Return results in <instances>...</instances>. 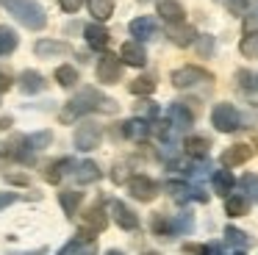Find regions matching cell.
<instances>
[{
    "mask_svg": "<svg viewBox=\"0 0 258 255\" xmlns=\"http://www.w3.org/2000/svg\"><path fill=\"white\" fill-rule=\"evenodd\" d=\"M117 108H119L117 100H111V97H106V94H100L97 89H84V92L75 94V97L67 103V108L61 111V119H64V122H73V119H78V116H84V114H92V111L114 114Z\"/></svg>",
    "mask_w": 258,
    "mask_h": 255,
    "instance_id": "1",
    "label": "cell"
},
{
    "mask_svg": "<svg viewBox=\"0 0 258 255\" xmlns=\"http://www.w3.org/2000/svg\"><path fill=\"white\" fill-rule=\"evenodd\" d=\"M0 6L28 31H42L47 25V11L36 0H0Z\"/></svg>",
    "mask_w": 258,
    "mask_h": 255,
    "instance_id": "2",
    "label": "cell"
},
{
    "mask_svg": "<svg viewBox=\"0 0 258 255\" xmlns=\"http://www.w3.org/2000/svg\"><path fill=\"white\" fill-rule=\"evenodd\" d=\"M75 147L81 150V153H89V150H97L103 142V125H97V122L92 119H84L78 128H75V136H73Z\"/></svg>",
    "mask_w": 258,
    "mask_h": 255,
    "instance_id": "3",
    "label": "cell"
},
{
    "mask_svg": "<svg viewBox=\"0 0 258 255\" xmlns=\"http://www.w3.org/2000/svg\"><path fill=\"white\" fill-rule=\"evenodd\" d=\"M211 125L217 128L219 133L239 131V125H241L239 108H236V105H230V103H217V105H214V111H211Z\"/></svg>",
    "mask_w": 258,
    "mask_h": 255,
    "instance_id": "4",
    "label": "cell"
},
{
    "mask_svg": "<svg viewBox=\"0 0 258 255\" xmlns=\"http://www.w3.org/2000/svg\"><path fill=\"white\" fill-rule=\"evenodd\" d=\"M211 81V72H206L203 67H195V64H186L180 70L172 72V86L175 89H191L197 83H206Z\"/></svg>",
    "mask_w": 258,
    "mask_h": 255,
    "instance_id": "5",
    "label": "cell"
},
{
    "mask_svg": "<svg viewBox=\"0 0 258 255\" xmlns=\"http://www.w3.org/2000/svg\"><path fill=\"white\" fill-rule=\"evenodd\" d=\"M128 192L134 200H139V203H150V200H156L158 194V183L153 180V177L147 175H134L128 180Z\"/></svg>",
    "mask_w": 258,
    "mask_h": 255,
    "instance_id": "6",
    "label": "cell"
},
{
    "mask_svg": "<svg viewBox=\"0 0 258 255\" xmlns=\"http://www.w3.org/2000/svg\"><path fill=\"white\" fill-rule=\"evenodd\" d=\"M95 72H97V81L100 83H117L119 78H122V61H119L117 55L106 53V55H100Z\"/></svg>",
    "mask_w": 258,
    "mask_h": 255,
    "instance_id": "7",
    "label": "cell"
},
{
    "mask_svg": "<svg viewBox=\"0 0 258 255\" xmlns=\"http://www.w3.org/2000/svg\"><path fill=\"white\" fill-rule=\"evenodd\" d=\"M167 119H169V128H172L175 133H178V131H189V128L195 125V114H191L183 103H172V105H169Z\"/></svg>",
    "mask_w": 258,
    "mask_h": 255,
    "instance_id": "8",
    "label": "cell"
},
{
    "mask_svg": "<svg viewBox=\"0 0 258 255\" xmlns=\"http://www.w3.org/2000/svg\"><path fill=\"white\" fill-rule=\"evenodd\" d=\"M111 216H114V222H117L122 230H128V233L139 230V216H136L122 200H111Z\"/></svg>",
    "mask_w": 258,
    "mask_h": 255,
    "instance_id": "9",
    "label": "cell"
},
{
    "mask_svg": "<svg viewBox=\"0 0 258 255\" xmlns=\"http://www.w3.org/2000/svg\"><path fill=\"white\" fill-rule=\"evenodd\" d=\"M119 61L128 67H145L147 64V50L142 42H136V39H131V42L122 44V50H119Z\"/></svg>",
    "mask_w": 258,
    "mask_h": 255,
    "instance_id": "10",
    "label": "cell"
},
{
    "mask_svg": "<svg viewBox=\"0 0 258 255\" xmlns=\"http://www.w3.org/2000/svg\"><path fill=\"white\" fill-rule=\"evenodd\" d=\"M84 39L92 50H106L108 42H111V33H108V28L103 22H92V25L84 28Z\"/></svg>",
    "mask_w": 258,
    "mask_h": 255,
    "instance_id": "11",
    "label": "cell"
},
{
    "mask_svg": "<svg viewBox=\"0 0 258 255\" xmlns=\"http://www.w3.org/2000/svg\"><path fill=\"white\" fill-rule=\"evenodd\" d=\"M128 31L136 42H147V39H153L158 33V25H156L153 17H136V20H131Z\"/></svg>",
    "mask_w": 258,
    "mask_h": 255,
    "instance_id": "12",
    "label": "cell"
},
{
    "mask_svg": "<svg viewBox=\"0 0 258 255\" xmlns=\"http://www.w3.org/2000/svg\"><path fill=\"white\" fill-rule=\"evenodd\" d=\"M250 155H252L250 144H230V147L222 153V166H225V169L241 166V164H247V161H250Z\"/></svg>",
    "mask_w": 258,
    "mask_h": 255,
    "instance_id": "13",
    "label": "cell"
},
{
    "mask_svg": "<svg viewBox=\"0 0 258 255\" xmlns=\"http://www.w3.org/2000/svg\"><path fill=\"white\" fill-rule=\"evenodd\" d=\"M167 36H169V42L178 44V47H189V44H195L197 31L191 25H183V22H172V25L167 28Z\"/></svg>",
    "mask_w": 258,
    "mask_h": 255,
    "instance_id": "14",
    "label": "cell"
},
{
    "mask_svg": "<svg viewBox=\"0 0 258 255\" xmlns=\"http://www.w3.org/2000/svg\"><path fill=\"white\" fill-rule=\"evenodd\" d=\"M150 133H153L150 122L142 119V116H134V119L122 122V136H125V139H131V142H145V139L150 136Z\"/></svg>",
    "mask_w": 258,
    "mask_h": 255,
    "instance_id": "15",
    "label": "cell"
},
{
    "mask_svg": "<svg viewBox=\"0 0 258 255\" xmlns=\"http://www.w3.org/2000/svg\"><path fill=\"white\" fill-rule=\"evenodd\" d=\"M70 175H73L78 183H97L103 177V172H100V166H97L95 161H81V164H75V161H73Z\"/></svg>",
    "mask_w": 258,
    "mask_h": 255,
    "instance_id": "16",
    "label": "cell"
},
{
    "mask_svg": "<svg viewBox=\"0 0 258 255\" xmlns=\"http://www.w3.org/2000/svg\"><path fill=\"white\" fill-rule=\"evenodd\" d=\"M84 222H86V230H92V233H103V230H106V227H108V214H106V208H103V203L89 205V208H86Z\"/></svg>",
    "mask_w": 258,
    "mask_h": 255,
    "instance_id": "17",
    "label": "cell"
},
{
    "mask_svg": "<svg viewBox=\"0 0 258 255\" xmlns=\"http://www.w3.org/2000/svg\"><path fill=\"white\" fill-rule=\"evenodd\" d=\"M20 92H25V94H39L42 89H45V75L42 72H36V70H23L20 72Z\"/></svg>",
    "mask_w": 258,
    "mask_h": 255,
    "instance_id": "18",
    "label": "cell"
},
{
    "mask_svg": "<svg viewBox=\"0 0 258 255\" xmlns=\"http://www.w3.org/2000/svg\"><path fill=\"white\" fill-rule=\"evenodd\" d=\"M158 17L161 20H167L169 25L172 22H183V17H186V11H183V6L178 3V0H158Z\"/></svg>",
    "mask_w": 258,
    "mask_h": 255,
    "instance_id": "19",
    "label": "cell"
},
{
    "mask_svg": "<svg viewBox=\"0 0 258 255\" xmlns=\"http://www.w3.org/2000/svg\"><path fill=\"white\" fill-rule=\"evenodd\" d=\"M164 192H167L175 203H189V200H195V186H189V183H183V180H167L164 183Z\"/></svg>",
    "mask_w": 258,
    "mask_h": 255,
    "instance_id": "20",
    "label": "cell"
},
{
    "mask_svg": "<svg viewBox=\"0 0 258 255\" xmlns=\"http://www.w3.org/2000/svg\"><path fill=\"white\" fill-rule=\"evenodd\" d=\"M208 150H211V142L206 136H186L183 153L189 158H208Z\"/></svg>",
    "mask_w": 258,
    "mask_h": 255,
    "instance_id": "21",
    "label": "cell"
},
{
    "mask_svg": "<svg viewBox=\"0 0 258 255\" xmlns=\"http://www.w3.org/2000/svg\"><path fill=\"white\" fill-rule=\"evenodd\" d=\"M81 203H84V194L75 192V188H67V192L58 194V205L64 208V216H75L81 208Z\"/></svg>",
    "mask_w": 258,
    "mask_h": 255,
    "instance_id": "22",
    "label": "cell"
},
{
    "mask_svg": "<svg viewBox=\"0 0 258 255\" xmlns=\"http://www.w3.org/2000/svg\"><path fill=\"white\" fill-rule=\"evenodd\" d=\"M250 211V200L244 194H228L225 197V214L228 216H244Z\"/></svg>",
    "mask_w": 258,
    "mask_h": 255,
    "instance_id": "23",
    "label": "cell"
},
{
    "mask_svg": "<svg viewBox=\"0 0 258 255\" xmlns=\"http://www.w3.org/2000/svg\"><path fill=\"white\" fill-rule=\"evenodd\" d=\"M67 42H58V39H39V42L34 44V53L36 55H61L67 53Z\"/></svg>",
    "mask_w": 258,
    "mask_h": 255,
    "instance_id": "24",
    "label": "cell"
},
{
    "mask_svg": "<svg viewBox=\"0 0 258 255\" xmlns=\"http://www.w3.org/2000/svg\"><path fill=\"white\" fill-rule=\"evenodd\" d=\"M58 255H95V241H84V238L75 236L73 241H67L58 249Z\"/></svg>",
    "mask_w": 258,
    "mask_h": 255,
    "instance_id": "25",
    "label": "cell"
},
{
    "mask_svg": "<svg viewBox=\"0 0 258 255\" xmlns=\"http://www.w3.org/2000/svg\"><path fill=\"white\" fill-rule=\"evenodd\" d=\"M70 169H73V158H58V161H53V164L45 169L47 183H58L64 175H70Z\"/></svg>",
    "mask_w": 258,
    "mask_h": 255,
    "instance_id": "26",
    "label": "cell"
},
{
    "mask_svg": "<svg viewBox=\"0 0 258 255\" xmlns=\"http://www.w3.org/2000/svg\"><path fill=\"white\" fill-rule=\"evenodd\" d=\"M128 92H131V94H136V97H147V94L156 92V78H153V75H142V78H136V81H131V83H128Z\"/></svg>",
    "mask_w": 258,
    "mask_h": 255,
    "instance_id": "27",
    "label": "cell"
},
{
    "mask_svg": "<svg viewBox=\"0 0 258 255\" xmlns=\"http://www.w3.org/2000/svg\"><path fill=\"white\" fill-rule=\"evenodd\" d=\"M50 142H53V133H50V131H39V133H28V136H23V144L31 150V153H39V150H45Z\"/></svg>",
    "mask_w": 258,
    "mask_h": 255,
    "instance_id": "28",
    "label": "cell"
},
{
    "mask_svg": "<svg viewBox=\"0 0 258 255\" xmlns=\"http://www.w3.org/2000/svg\"><path fill=\"white\" fill-rule=\"evenodd\" d=\"M225 241H228L230 247H236V249H247V247L252 244V238L247 236L244 230H239V227L228 225V227H225Z\"/></svg>",
    "mask_w": 258,
    "mask_h": 255,
    "instance_id": "29",
    "label": "cell"
},
{
    "mask_svg": "<svg viewBox=\"0 0 258 255\" xmlns=\"http://www.w3.org/2000/svg\"><path fill=\"white\" fill-rule=\"evenodd\" d=\"M78 81H81V78H78V70H75L73 64H61V67H56V83H58V86L73 89Z\"/></svg>",
    "mask_w": 258,
    "mask_h": 255,
    "instance_id": "30",
    "label": "cell"
},
{
    "mask_svg": "<svg viewBox=\"0 0 258 255\" xmlns=\"http://www.w3.org/2000/svg\"><path fill=\"white\" fill-rule=\"evenodd\" d=\"M233 186H236V177L230 175L228 169H222V172H214V192H217V194H222V197H228V194L233 192Z\"/></svg>",
    "mask_w": 258,
    "mask_h": 255,
    "instance_id": "31",
    "label": "cell"
},
{
    "mask_svg": "<svg viewBox=\"0 0 258 255\" xmlns=\"http://www.w3.org/2000/svg\"><path fill=\"white\" fill-rule=\"evenodd\" d=\"M17 44H20L17 33L9 25H0V55H12L14 50H17Z\"/></svg>",
    "mask_w": 258,
    "mask_h": 255,
    "instance_id": "32",
    "label": "cell"
},
{
    "mask_svg": "<svg viewBox=\"0 0 258 255\" xmlns=\"http://www.w3.org/2000/svg\"><path fill=\"white\" fill-rule=\"evenodd\" d=\"M89 11L97 22H106L114 14V0H89Z\"/></svg>",
    "mask_w": 258,
    "mask_h": 255,
    "instance_id": "33",
    "label": "cell"
},
{
    "mask_svg": "<svg viewBox=\"0 0 258 255\" xmlns=\"http://www.w3.org/2000/svg\"><path fill=\"white\" fill-rule=\"evenodd\" d=\"M153 233L156 236H172V219L164 214H153V222H150Z\"/></svg>",
    "mask_w": 258,
    "mask_h": 255,
    "instance_id": "34",
    "label": "cell"
},
{
    "mask_svg": "<svg viewBox=\"0 0 258 255\" xmlns=\"http://www.w3.org/2000/svg\"><path fill=\"white\" fill-rule=\"evenodd\" d=\"M195 47H197V55H200V58H211V55H214V36H208V33L197 36L195 39Z\"/></svg>",
    "mask_w": 258,
    "mask_h": 255,
    "instance_id": "35",
    "label": "cell"
},
{
    "mask_svg": "<svg viewBox=\"0 0 258 255\" xmlns=\"http://www.w3.org/2000/svg\"><path fill=\"white\" fill-rule=\"evenodd\" d=\"M241 188H244V197L258 203V175H244L241 177Z\"/></svg>",
    "mask_w": 258,
    "mask_h": 255,
    "instance_id": "36",
    "label": "cell"
},
{
    "mask_svg": "<svg viewBox=\"0 0 258 255\" xmlns=\"http://www.w3.org/2000/svg\"><path fill=\"white\" fill-rule=\"evenodd\" d=\"M239 50H241L244 58H255V55H258V36H244V39H241V44H239Z\"/></svg>",
    "mask_w": 258,
    "mask_h": 255,
    "instance_id": "37",
    "label": "cell"
},
{
    "mask_svg": "<svg viewBox=\"0 0 258 255\" xmlns=\"http://www.w3.org/2000/svg\"><path fill=\"white\" fill-rule=\"evenodd\" d=\"M191 230V214H180L172 219V236H178V233H189Z\"/></svg>",
    "mask_w": 258,
    "mask_h": 255,
    "instance_id": "38",
    "label": "cell"
},
{
    "mask_svg": "<svg viewBox=\"0 0 258 255\" xmlns=\"http://www.w3.org/2000/svg\"><path fill=\"white\" fill-rule=\"evenodd\" d=\"M241 31H244V36H258V14L244 17V22H241Z\"/></svg>",
    "mask_w": 258,
    "mask_h": 255,
    "instance_id": "39",
    "label": "cell"
},
{
    "mask_svg": "<svg viewBox=\"0 0 258 255\" xmlns=\"http://www.w3.org/2000/svg\"><path fill=\"white\" fill-rule=\"evenodd\" d=\"M84 3H86V0H58V6H61L64 14H75V11H81V9H84Z\"/></svg>",
    "mask_w": 258,
    "mask_h": 255,
    "instance_id": "40",
    "label": "cell"
},
{
    "mask_svg": "<svg viewBox=\"0 0 258 255\" xmlns=\"http://www.w3.org/2000/svg\"><path fill=\"white\" fill-rule=\"evenodd\" d=\"M183 255H208L206 244H183Z\"/></svg>",
    "mask_w": 258,
    "mask_h": 255,
    "instance_id": "41",
    "label": "cell"
},
{
    "mask_svg": "<svg viewBox=\"0 0 258 255\" xmlns=\"http://www.w3.org/2000/svg\"><path fill=\"white\" fill-rule=\"evenodd\" d=\"M225 6H228L233 14H244V6H247V0H225Z\"/></svg>",
    "mask_w": 258,
    "mask_h": 255,
    "instance_id": "42",
    "label": "cell"
},
{
    "mask_svg": "<svg viewBox=\"0 0 258 255\" xmlns=\"http://www.w3.org/2000/svg\"><path fill=\"white\" fill-rule=\"evenodd\" d=\"M12 75H9L6 70H0V92H9V89H12Z\"/></svg>",
    "mask_w": 258,
    "mask_h": 255,
    "instance_id": "43",
    "label": "cell"
},
{
    "mask_svg": "<svg viewBox=\"0 0 258 255\" xmlns=\"http://www.w3.org/2000/svg\"><path fill=\"white\" fill-rule=\"evenodd\" d=\"M236 81H239V86H244V89H247V86H250V81H252V78H250V72H244V70H241L239 75H236Z\"/></svg>",
    "mask_w": 258,
    "mask_h": 255,
    "instance_id": "44",
    "label": "cell"
},
{
    "mask_svg": "<svg viewBox=\"0 0 258 255\" xmlns=\"http://www.w3.org/2000/svg\"><path fill=\"white\" fill-rule=\"evenodd\" d=\"M12 125H14V119H12V116H0V131H9Z\"/></svg>",
    "mask_w": 258,
    "mask_h": 255,
    "instance_id": "45",
    "label": "cell"
},
{
    "mask_svg": "<svg viewBox=\"0 0 258 255\" xmlns=\"http://www.w3.org/2000/svg\"><path fill=\"white\" fill-rule=\"evenodd\" d=\"M6 177H9L12 183H23V186L28 183V177H25V175H6Z\"/></svg>",
    "mask_w": 258,
    "mask_h": 255,
    "instance_id": "46",
    "label": "cell"
},
{
    "mask_svg": "<svg viewBox=\"0 0 258 255\" xmlns=\"http://www.w3.org/2000/svg\"><path fill=\"white\" fill-rule=\"evenodd\" d=\"M208 255H222V249H219L217 244H211V247H208Z\"/></svg>",
    "mask_w": 258,
    "mask_h": 255,
    "instance_id": "47",
    "label": "cell"
},
{
    "mask_svg": "<svg viewBox=\"0 0 258 255\" xmlns=\"http://www.w3.org/2000/svg\"><path fill=\"white\" fill-rule=\"evenodd\" d=\"M106 255H122V252H119V249H108Z\"/></svg>",
    "mask_w": 258,
    "mask_h": 255,
    "instance_id": "48",
    "label": "cell"
},
{
    "mask_svg": "<svg viewBox=\"0 0 258 255\" xmlns=\"http://www.w3.org/2000/svg\"><path fill=\"white\" fill-rule=\"evenodd\" d=\"M142 255H158V252H142Z\"/></svg>",
    "mask_w": 258,
    "mask_h": 255,
    "instance_id": "49",
    "label": "cell"
},
{
    "mask_svg": "<svg viewBox=\"0 0 258 255\" xmlns=\"http://www.w3.org/2000/svg\"><path fill=\"white\" fill-rule=\"evenodd\" d=\"M255 153H258V139H255Z\"/></svg>",
    "mask_w": 258,
    "mask_h": 255,
    "instance_id": "50",
    "label": "cell"
},
{
    "mask_svg": "<svg viewBox=\"0 0 258 255\" xmlns=\"http://www.w3.org/2000/svg\"><path fill=\"white\" fill-rule=\"evenodd\" d=\"M233 255H244V252H241V249H239V252H233Z\"/></svg>",
    "mask_w": 258,
    "mask_h": 255,
    "instance_id": "51",
    "label": "cell"
}]
</instances>
